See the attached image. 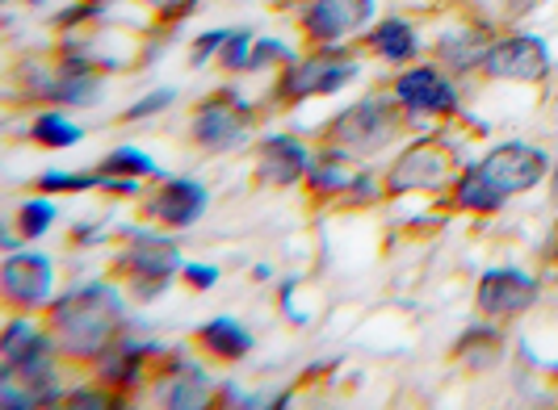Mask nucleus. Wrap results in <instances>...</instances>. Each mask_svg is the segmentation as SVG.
Listing matches in <instances>:
<instances>
[{
  "label": "nucleus",
  "instance_id": "nucleus-20",
  "mask_svg": "<svg viewBox=\"0 0 558 410\" xmlns=\"http://www.w3.org/2000/svg\"><path fill=\"white\" fill-rule=\"evenodd\" d=\"M353 172H357V160L344 156L332 142H324V147L315 151V164H311L303 189H307L315 201H340V197L349 192V185H353Z\"/></svg>",
  "mask_w": 558,
  "mask_h": 410
},
{
  "label": "nucleus",
  "instance_id": "nucleus-37",
  "mask_svg": "<svg viewBox=\"0 0 558 410\" xmlns=\"http://www.w3.org/2000/svg\"><path fill=\"white\" fill-rule=\"evenodd\" d=\"M143 185L140 176H101V192L110 197H122V201H143Z\"/></svg>",
  "mask_w": 558,
  "mask_h": 410
},
{
  "label": "nucleus",
  "instance_id": "nucleus-10",
  "mask_svg": "<svg viewBox=\"0 0 558 410\" xmlns=\"http://www.w3.org/2000/svg\"><path fill=\"white\" fill-rule=\"evenodd\" d=\"M0 298L17 314H43L56 301V260L47 251H34V247L4 251Z\"/></svg>",
  "mask_w": 558,
  "mask_h": 410
},
{
  "label": "nucleus",
  "instance_id": "nucleus-38",
  "mask_svg": "<svg viewBox=\"0 0 558 410\" xmlns=\"http://www.w3.org/2000/svg\"><path fill=\"white\" fill-rule=\"evenodd\" d=\"M72 244H76V247H97V244H106V231L97 235V226H76V231H72Z\"/></svg>",
  "mask_w": 558,
  "mask_h": 410
},
{
  "label": "nucleus",
  "instance_id": "nucleus-41",
  "mask_svg": "<svg viewBox=\"0 0 558 410\" xmlns=\"http://www.w3.org/2000/svg\"><path fill=\"white\" fill-rule=\"evenodd\" d=\"M252 276H256V281H274V269H265V264H256V269H252Z\"/></svg>",
  "mask_w": 558,
  "mask_h": 410
},
{
  "label": "nucleus",
  "instance_id": "nucleus-12",
  "mask_svg": "<svg viewBox=\"0 0 558 410\" xmlns=\"http://www.w3.org/2000/svg\"><path fill=\"white\" fill-rule=\"evenodd\" d=\"M537 301H542V281L525 273V269H512V264L487 269L475 285L478 314L492 319V323H517V319L530 314Z\"/></svg>",
  "mask_w": 558,
  "mask_h": 410
},
{
  "label": "nucleus",
  "instance_id": "nucleus-11",
  "mask_svg": "<svg viewBox=\"0 0 558 410\" xmlns=\"http://www.w3.org/2000/svg\"><path fill=\"white\" fill-rule=\"evenodd\" d=\"M378 17V0H307L294 9L299 34L311 47H344L357 42Z\"/></svg>",
  "mask_w": 558,
  "mask_h": 410
},
{
  "label": "nucleus",
  "instance_id": "nucleus-40",
  "mask_svg": "<svg viewBox=\"0 0 558 410\" xmlns=\"http://www.w3.org/2000/svg\"><path fill=\"white\" fill-rule=\"evenodd\" d=\"M546 185H550V201L558 206V156H555V164H550V181H546Z\"/></svg>",
  "mask_w": 558,
  "mask_h": 410
},
{
  "label": "nucleus",
  "instance_id": "nucleus-9",
  "mask_svg": "<svg viewBox=\"0 0 558 410\" xmlns=\"http://www.w3.org/2000/svg\"><path fill=\"white\" fill-rule=\"evenodd\" d=\"M550 72H555L550 42L542 34H530V29H512V34H496L478 76L496 84H546Z\"/></svg>",
  "mask_w": 558,
  "mask_h": 410
},
{
  "label": "nucleus",
  "instance_id": "nucleus-30",
  "mask_svg": "<svg viewBox=\"0 0 558 410\" xmlns=\"http://www.w3.org/2000/svg\"><path fill=\"white\" fill-rule=\"evenodd\" d=\"M227 38H231V26H215V29H202L194 42H190V67L202 72V67H210V63H219L223 55Z\"/></svg>",
  "mask_w": 558,
  "mask_h": 410
},
{
  "label": "nucleus",
  "instance_id": "nucleus-27",
  "mask_svg": "<svg viewBox=\"0 0 558 410\" xmlns=\"http://www.w3.org/2000/svg\"><path fill=\"white\" fill-rule=\"evenodd\" d=\"M101 189V172L88 167V172H68V167H47L38 181H34V192H51V197H63V192H97Z\"/></svg>",
  "mask_w": 558,
  "mask_h": 410
},
{
  "label": "nucleus",
  "instance_id": "nucleus-23",
  "mask_svg": "<svg viewBox=\"0 0 558 410\" xmlns=\"http://www.w3.org/2000/svg\"><path fill=\"white\" fill-rule=\"evenodd\" d=\"M449 197H453V210H462V214H478V219H492V214H500L504 206H508L500 192L478 176L475 164H462V172H458V181H453Z\"/></svg>",
  "mask_w": 558,
  "mask_h": 410
},
{
  "label": "nucleus",
  "instance_id": "nucleus-14",
  "mask_svg": "<svg viewBox=\"0 0 558 410\" xmlns=\"http://www.w3.org/2000/svg\"><path fill=\"white\" fill-rule=\"evenodd\" d=\"M215 394H219V385L206 373V364L190 360L181 348H168L151 373V398L168 410H202L210 407Z\"/></svg>",
  "mask_w": 558,
  "mask_h": 410
},
{
  "label": "nucleus",
  "instance_id": "nucleus-4",
  "mask_svg": "<svg viewBox=\"0 0 558 410\" xmlns=\"http://www.w3.org/2000/svg\"><path fill=\"white\" fill-rule=\"evenodd\" d=\"M365 63L362 55L344 42V47H311L299 51L290 63H281L274 76V105H303L315 97H336L353 80H362Z\"/></svg>",
  "mask_w": 558,
  "mask_h": 410
},
{
  "label": "nucleus",
  "instance_id": "nucleus-2",
  "mask_svg": "<svg viewBox=\"0 0 558 410\" xmlns=\"http://www.w3.org/2000/svg\"><path fill=\"white\" fill-rule=\"evenodd\" d=\"M412 131L403 105L395 101V92H365L357 101H349L344 110H336V117L324 131V142L340 147L344 156H353L357 164H369L378 156H387L399 138Z\"/></svg>",
  "mask_w": 558,
  "mask_h": 410
},
{
  "label": "nucleus",
  "instance_id": "nucleus-42",
  "mask_svg": "<svg viewBox=\"0 0 558 410\" xmlns=\"http://www.w3.org/2000/svg\"><path fill=\"white\" fill-rule=\"evenodd\" d=\"M29 9H43V4H47V0H26Z\"/></svg>",
  "mask_w": 558,
  "mask_h": 410
},
{
  "label": "nucleus",
  "instance_id": "nucleus-31",
  "mask_svg": "<svg viewBox=\"0 0 558 410\" xmlns=\"http://www.w3.org/2000/svg\"><path fill=\"white\" fill-rule=\"evenodd\" d=\"M177 105V88L168 84V88H151V92H143L135 97L126 110H122V122H147V117H160L165 110Z\"/></svg>",
  "mask_w": 558,
  "mask_h": 410
},
{
  "label": "nucleus",
  "instance_id": "nucleus-33",
  "mask_svg": "<svg viewBox=\"0 0 558 410\" xmlns=\"http://www.w3.org/2000/svg\"><path fill=\"white\" fill-rule=\"evenodd\" d=\"M252 42H256V29H252V26L231 29L223 55H219V67H223L227 76H244V67H248V55H252Z\"/></svg>",
  "mask_w": 558,
  "mask_h": 410
},
{
  "label": "nucleus",
  "instance_id": "nucleus-15",
  "mask_svg": "<svg viewBox=\"0 0 558 410\" xmlns=\"http://www.w3.org/2000/svg\"><path fill=\"white\" fill-rule=\"evenodd\" d=\"M311 164H315V147L294 131H269L256 138L252 176L260 189H294L307 181Z\"/></svg>",
  "mask_w": 558,
  "mask_h": 410
},
{
  "label": "nucleus",
  "instance_id": "nucleus-25",
  "mask_svg": "<svg viewBox=\"0 0 558 410\" xmlns=\"http://www.w3.org/2000/svg\"><path fill=\"white\" fill-rule=\"evenodd\" d=\"M59 219V206L51 201V192H38V197H26L22 206H17V214H13V222H17V235L26 239V244H34V239H43L51 226H56Z\"/></svg>",
  "mask_w": 558,
  "mask_h": 410
},
{
  "label": "nucleus",
  "instance_id": "nucleus-16",
  "mask_svg": "<svg viewBox=\"0 0 558 410\" xmlns=\"http://www.w3.org/2000/svg\"><path fill=\"white\" fill-rule=\"evenodd\" d=\"M492 42H496V34L492 26H483V22H449V26L437 29V38H433V59L446 67L449 76H458V80H466V76H478L483 72V59L492 51Z\"/></svg>",
  "mask_w": 558,
  "mask_h": 410
},
{
  "label": "nucleus",
  "instance_id": "nucleus-8",
  "mask_svg": "<svg viewBox=\"0 0 558 410\" xmlns=\"http://www.w3.org/2000/svg\"><path fill=\"white\" fill-rule=\"evenodd\" d=\"M550 164L555 156L537 142H525V138H508V142H496L483 160H475L478 176L500 192L504 201L521 197V192H533L537 185L550 181Z\"/></svg>",
  "mask_w": 558,
  "mask_h": 410
},
{
  "label": "nucleus",
  "instance_id": "nucleus-39",
  "mask_svg": "<svg viewBox=\"0 0 558 410\" xmlns=\"http://www.w3.org/2000/svg\"><path fill=\"white\" fill-rule=\"evenodd\" d=\"M512 13H530V9H537V4H546V0H504Z\"/></svg>",
  "mask_w": 558,
  "mask_h": 410
},
{
  "label": "nucleus",
  "instance_id": "nucleus-24",
  "mask_svg": "<svg viewBox=\"0 0 558 410\" xmlns=\"http://www.w3.org/2000/svg\"><path fill=\"white\" fill-rule=\"evenodd\" d=\"M97 172L101 176H140V181H165L168 172L143 147H135V142H122V147H113L110 156L97 164Z\"/></svg>",
  "mask_w": 558,
  "mask_h": 410
},
{
  "label": "nucleus",
  "instance_id": "nucleus-22",
  "mask_svg": "<svg viewBox=\"0 0 558 410\" xmlns=\"http://www.w3.org/2000/svg\"><path fill=\"white\" fill-rule=\"evenodd\" d=\"M29 142L47 147V151H68V147L84 142V126L63 105H47L29 117Z\"/></svg>",
  "mask_w": 558,
  "mask_h": 410
},
{
  "label": "nucleus",
  "instance_id": "nucleus-18",
  "mask_svg": "<svg viewBox=\"0 0 558 410\" xmlns=\"http://www.w3.org/2000/svg\"><path fill=\"white\" fill-rule=\"evenodd\" d=\"M197 352L206 360H219V364H240L256 352V335H252L248 323L231 319V314H219V319H206L202 327L194 331Z\"/></svg>",
  "mask_w": 558,
  "mask_h": 410
},
{
  "label": "nucleus",
  "instance_id": "nucleus-36",
  "mask_svg": "<svg viewBox=\"0 0 558 410\" xmlns=\"http://www.w3.org/2000/svg\"><path fill=\"white\" fill-rule=\"evenodd\" d=\"M181 281H185L190 289H197V294H206V289H215V285L223 281V269H219V264H190V260H185Z\"/></svg>",
  "mask_w": 558,
  "mask_h": 410
},
{
  "label": "nucleus",
  "instance_id": "nucleus-19",
  "mask_svg": "<svg viewBox=\"0 0 558 410\" xmlns=\"http://www.w3.org/2000/svg\"><path fill=\"white\" fill-rule=\"evenodd\" d=\"M43 352H56V335L47 327V319L38 323L34 314L9 310V323L0 331V364L4 369H17V364H26V360H34V356Z\"/></svg>",
  "mask_w": 558,
  "mask_h": 410
},
{
  "label": "nucleus",
  "instance_id": "nucleus-5",
  "mask_svg": "<svg viewBox=\"0 0 558 410\" xmlns=\"http://www.w3.org/2000/svg\"><path fill=\"white\" fill-rule=\"evenodd\" d=\"M458 172H462V160H458L453 142L441 131H424L395 151V160L383 167V181H387V197L446 192L453 189Z\"/></svg>",
  "mask_w": 558,
  "mask_h": 410
},
{
  "label": "nucleus",
  "instance_id": "nucleus-3",
  "mask_svg": "<svg viewBox=\"0 0 558 410\" xmlns=\"http://www.w3.org/2000/svg\"><path fill=\"white\" fill-rule=\"evenodd\" d=\"M185 269V251L168 231L126 226L113 251V276L126 285L131 301H160Z\"/></svg>",
  "mask_w": 558,
  "mask_h": 410
},
{
  "label": "nucleus",
  "instance_id": "nucleus-32",
  "mask_svg": "<svg viewBox=\"0 0 558 410\" xmlns=\"http://www.w3.org/2000/svg\"><path fill=\"white\" fill-rule=\"evenodd\" d=\"M383 197H387L383 172H374L369 164H357L353 185H349V192H344V201H349V206H374V201H383Z\"/></svg>",
  "mask_w": 558,
  "mask_h": 410
},
{
  "label": "nucleus",
  "instance_id": "nucleus-6",
  "mask_svg": "<svg viewBox=\"0 0 558 410\" xmlns=\"http://www.w3.org/2000/svg\"><path fill=\"white\" fill-rule=\"evenodd\" d=\"M256 131V105L240 88H215L206 101L190 110V142L202 156H235Z\"/></svg>",
  "mask_w": 558,
  "mask_h": 410
},
{
  "label": "nucleus",
  "instance_id": "nucleus-1",
  "mask_svg": "<svg viewBox=\"0 0 558 410\" xmlns=\"http://www.w3.org/2000/svg\"><path fill=\"white\" fill-rule=\"evenodd\" d=\"M47 327L56 335V348L72 364H97L118 344V335L131 323V294L113 276H97L72 285L43 310Z\"/></svg>",
  "mask_w": 558,
  "mask_h": 410
},
{
  "label": "nucleus",
  "instance_id": "nucleus-7",
  "mask_svg": "<svg viewBox=\"0 0 558 410\" xmlns=\"http://www.w3.org/2000/svg\"><path fill=\"white\" fill-rule=\"evenodd\" d=\"M391 92H395V101L403 105V113H408L412 126L449 122V117H458V113L466 110V97H462L458 76H449L437 59L395 67Z\"/></svg>",
  "mask_w": 558,
  "mask_h": 410
},
{
  "label": "nucleus",
  "instance_id": "nucleus-26",
  "mask_svg": "<svg viewBox=\"0 0 558 410\" xmlns=\"http://www.w3.org/2000/svg\"><path fill=\"white\" fill-rule=\"evenodd\" d=\"M118 0H72L59 13H51V29L56 34H81V29H97L101 17L110 13Z\"/></svg>",
  "mask_w": 558,
  "mask_h": 410
},
{
  "label": "nucleus",
  "instance_id": "nucleus-34",
  "mask_svg": "<svg viewBox=\"0 0 558 410\" xmlns=\"http://www.w3.org/2000/svg\"><path fill=\"white\" fill-rule=\"evenodd\" d=\"M113 398H118V394H113L110 385H101L97 377H93V385H68L63 407L68 410H110V407H118Z\"/></svg>",
  "mask_w": 558,
  "mask_h": 410
},
{
  "label": "nucleus",
  "instance_id": "nucleus-13",
  "mask_svg": "<svg viewBox=\"0 0 558 410\" xmlns=\"http://www.w3.org/2000/svg\"><path fill=\"white\" fill-rule=\"evenodd\" d=\"M206 210H210V189L194 176H165L140 201V219L160 231H190Z\"/></svg>",
  "mask_w": 558,
  "mask_h": 410
},
{
  "label": "nucleus",
  "instance_id": "nucleus-17",
  "mask_svg": "<svg viewBox=\"0 0 558 410\" xmlns=\"http://www.w3.org/2000/svg\"><path fill=\"white\" fill-rule=\"evenodd\" d=\"M357 42H362V51L391 63V67H408L424 51V38H420V26L412 17H378Z\"/></svg>",
  "mask_w": 558,
  "mask_h": 410
},
{
  "label": "nucleus",
  "instance_id": "nucleus-35",
  "mask_svg": "<svg viewBox=\"0 0 558 410\" xmlns=\"http://www.w3.org/2000/svg\"><path fill=\"white\" fill-rule=\"evenodd\" d=\"M140 4L160 26H181L185 17H194L197 9H202V0H140Z\"/></svg>",
  "mask_w": 558,
  "mask_h": 410
},
{
  "label": "nucleus",
  "instance_id": "nucleus-28",
  "mask_svg": "<svg viewBox=\"0 0 558 410\" xmlns=\"http://www.w3.org/2000/svg\"><path fill=\"white\" fill-rule=\"evenodd\" d=\"M458 352L471 356V369H487L500 356V323H483V327H466V335L458 339Z\"/></svg>",
  "mask_w": 558,
  "mask_h": 410
},
{
  "label": "nucleus",
  "instance_id": "nucleus-21",
  "mask_svg": "<svg viewBox=\"0 0 558 410\" xmlns=\"http://www.w3.org/2000/svg\"><path fill=\"white\" fill-rule=\"evenodd\" d=\"M151 373H156V364H151L147 356L122 348V344H113L110 352L93 364V377H97L101 385H110L118 398L135 394L140 385H151Z\"/></svg>",
  "mask_w": 558,
  "mask_h": 410
},
{
  "label": "nucleus",
  "instance_id": "nucleus-29",
  "mask_svg": "<svg viewBox=\"0 0 558 410\" xmlns=\"http://www.w3.org/2000/svg\"><path fill=\"white\" fill-rule=\"evenodd\" d=\"M299 55L286 38L278 34H256V42H252V55H248V67H244V76H256V72H269V67H281V63H290V59Z\"/></svg>",
  "mask_w": 558,
  "mask_h": 410
}]
</instances>
